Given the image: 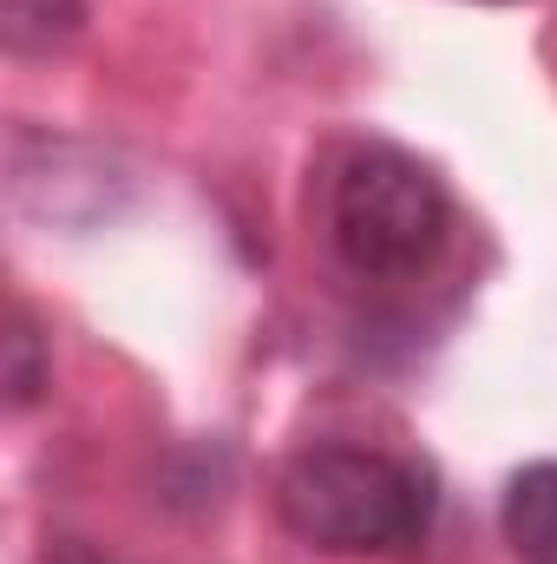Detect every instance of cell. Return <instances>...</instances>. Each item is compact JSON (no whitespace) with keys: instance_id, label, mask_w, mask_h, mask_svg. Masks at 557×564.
Returning <instances> with one entry per match:
<instances>
[{"instance_id":"6da1fadb","label":"cell","mask_w":557,"mask_h":564,"mask_svg":"<svg viewBox=\"0 0 557 564\" xmlns=\"http://www.w3.org/2000/svg\"><path fill=\"white\" fill-rule=\"evenodd\" d=\"M282 525L335 558H387L426 539L433 473L374 446H302L276 479Z\"/></svg>"},{"instance_id":"7a4b0ae2","label":"cell","mask_w":557,"mask_h":564,"mask_svg":"<svg viewBox=\"0 0 557 564\" xmlns=\"http://www.w3.org/2000/svg\"><path fill=\"white\" fill-rule=\"evenodd\" d=\"M328 243L368 282H407L452 243V197L401 144H354L328 184Z\"/></svg>"},{"instance_id":"3957f363","label":"cell","mask_w":557,"mask_h":564,"mask_svg":"<svg viewBox=\"0 0 557 564\" xmlns=\"http://www.w3.org/2000/svg\"><path fill=\"white\" fill-rule=\"evenodd\" d=\"M499 525L518 564H557V459H532L525 473H512Z\"/></svg>"},{"instance_id":"277c9868","label":"cell","mask_w":557,"mask_h":564,"mask_svg":"<svg viewBox=\"0 0 557 564\" xmlns=\"http://www.w3.org/2000/svg\"><path fill=\"white\" fill-rule=\"evenodd\" d=\"M86 26V0H0L7 53H59Z\"/></svg>"},{"instance_id":"5b68a950","label":"cell","mask_w":557,"mask_h":564,"mask_svg":"<svg viewBox=\"0 0 557 564\" xmlns=\"http://www.w3.org/2000/svg\"><path fill=\"white\" fill-rule=\"evenodd\" d=\"M46 381H53V361L40 348V328L26 315H13V335H7V401L13 408H33Z\"/></svg>"},{"instance_id":"8992f818","label":"cell","mask_w":557,"mask_h":564,"mask_svg":"<svg viewBox=\"0 0 557 564\" xmlns=\"http://www.w3.org/2000/svg\"><path fill=\"white\" fill-rule=\"evenodd\" d=\"M40 564H119V558L92 552L86 539H46V552H40Z\"/></svg>"}]
</instances>
